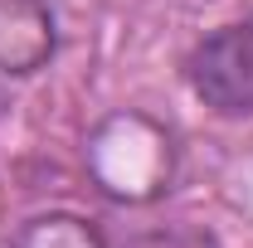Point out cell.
<instances>
[{
    "label": "cell",
    "instance_id": "2",
    "mask_svg": "<svg viewBox=\"0 0 253 248\" xmlns=\"http://www.w3.org/2000/svg\"><path fill=\"white\" fill-rule=\"evenodd\" d=\"M15 248H107L97 239V229H88L73 214H39L20 229Z\"/></svg>",
    "mask_w": 253,
    "mask_h": 248
},
{
    "label": "cell",
    "instance_id": "3",
    "mask_svg": "<svg viewBox=\"0 0 253 248\" xmlns=\"http://www.w3.org/2000/svg\"><path fill=\"white\" fill-rule=\"evenodd\" d=\"M141 248H205L200 239H151V244H141Z\"/></svg>",
    "mask_w": 253,
    "mask_h": 248
},
{
    "label": "cell",
    "instance_id": "1",
    "mask_svg": "<svg viewBox=\"0 0 253 248\" xmlns=\"http://www.w3.org/2000/svg\"><path fill=\"white\" fill-rule=\"evenodd\" d=\"M190 88L219 117H253V15L219 25L190 49Z\"/></svg>",
    "mask_w": 253,
    "mask_h": 248
}]
</instances>
